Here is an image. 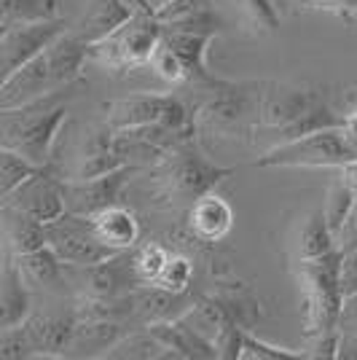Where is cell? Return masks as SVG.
<instances>
[{
  "label": "cell",
  "instance_id": "cell-4",
  "mask_svg": "<svg viewBox=\"0 0 357 360\" xmlns=\"http://www.w3.org/2000/svg\"><path fill=\"white\" fill-rule=\"evenodd\" d=\"M234 172L237 167H218L209 162L194 137L153 167L156 196L162 199L164 207H191L199 196L209 194L221 180Z\"/></svg>",
  "mask_w": 357,
  "mask_h": 360
},
{
  "label": "cell",
  "instance_id": "cell-27",
  "mask_svg": "<svg viewBox=\"0 0 357 360\" xmlns=\"http://www.w3.org/2000/svg\"><path fill=\"white\" fill-rule=\"evenodd\" d=\"M41 167L32 165L22 153L8 148H0V196H8L14 188H19L27 178H32Z\"/></svg>",
  "mask_w": 357,
  "mask_h": 360
},
{
  "label": "cell",
  "instance_id": "cell-29",
  "mask_svg": "<svg viewBox=\"0 0 357 360\" xmlns=\"http://www.w3.org/2000/svg\"><path fill=\"white\" fill-rule=\"evenodd\" d=\"M153 285L167 288L172 293H188L191 285H194V261L186 253H175L172 250V255L167 258L162 274H159V280Z\"/></svg>",
  "mask_w": 357,
  "mask_h": 360
},
{
  "label": "cell",
  "instance_id": "cell-22",
  "mask_svg": "<svg viewBox=\"0 0 357 360\" xmlns=\"http://www.w3.org/2000/svg\"><path fill=\"white\" fill-rule=\"evenodd\" d=\"M16 264H19L22 274H25L30 283H35V285L54 288L65 280V264H62V258L54 253L48 245L32 250V253L16 255Z\"/></svg>",
  "mask_w": 357,
  "mask_h": 360
},
{
  "label": "cell",
  "instance_id": "cell-19",
  "mask_svg": "<svg viewBox=\"0 0 357 360\" xmlns=\"http://www.w3.org/2000/svg\"><path fill=\"white\" fill-rule=\"evenodd\" d=\"M27 317H30V290L25 288V274L14 255L6 261L0 277V330L22 326Z\"/></svg>",
  "mask_w": 357,
  "mask_h": 360
},
{
  "label": "cell",
  "instance_id": "cell-17",
  "mask_svg": "<svg viewBox=\"0 0 357 360\" xmlns=\"http://www.w3.org/2000/svg\"><path fill=\"white\" fill-rule=\"evenodd\" d=\"M234 226V210L218 194L199 196L194 205L188 207V229L199 242H221Z\"/></svg>",
  "mask_w": 357,
  "mask_h": 360
},
{
  "label": "cell",
  "instance_id": "cell-34",
  "mask_svg": "<svg viewBox=\"0 0 357 360\" xmlns=\"http://www.w3.org/2000/svg\"><path fill=\"white\" fill-rule=\"evenodd\" d=\"M339 285L346 301L357 299V248L342 253V266H339Z\"/></svg>",
  "mask_w": 357,
  "mask_h": 360
},
{
  "label": "cell",
  "instance_id": "cell-30",
  "mask_svg": "<svg viewBox=\"0 0 357 360\" xmlns=\"http://www.w3.org/2000/svg\"><path fill=\"white\" fill-rule=\"evenodd\" d=\"M150 68H153V73L159 75V78H164L167 84H188V70H186V65H183V60L178 57V51L167 44V41L159 44L153 60H150Z\"/></svg>",
  "mask_w": 357,
  "mask_h": 360
},
{
  "label": "cell",
  "instance_id": "cell-18",
  "mask_svg": "<svg viewBox=\"0 0 357 360\" xmlns=\"http://www.w3.org/2000/svg\"><path fill=\"white\" fill-rule=\"evenodd\" d=\"M91 224H94L97 237L119 253L134 250L140 242V234H143V226L137 221V215L124 205H110L97 215H91Z\"/></svg>",
  "mask_w": 357,
  "mask_h": 360
},
{
  "label": "cell",
  "instance_id": "cell-1",
  "mask_svg": "<svg viewBox=\"0 0 357 360\" xmlns=\"http://www.w3.org/2000/svg\"><path fill=\"white\" fill-rule=\"evenodd\" d=\"M342 253L333 250L320 258L298 261V283H301V307H304V333L312 342V358H339L342 339L344 299L339 285Z\"/></svg>",
  "mask_w": 357,
  "mask_h": 360
},
{
  "label": "cell",
  "instance_id": "cell-14",
  "mask_svg": "<svg viewBox=\"0 0 357 360\" xmlns=\"http://www.w3.org/2000/svg\"><path fill=\"white\" fill-rule=\"evenodd\" d=\"M22 328L30 339L35 358H62L65 349L73 347L78 317H75V312H70L67 317L30 315L22 323Z\"/></svg>",
  "mask_w": 357,
  "mask_h": 360
},
{
  "label": "cell",
  "instance_id": "cell-28",
  "mask_svg": "<svg viewBox=\"0 0 357 360\" xmlns=\"http://www.w3.org/2000/svg\"><path fill=\"white\" fill-rule=\"evenodd\" d=\"M355 199H357V191L344 178H336L333 183H330L323 212H325V221L333 234H339V229H342L344 221H346V215H349V210H352Z\"/></svg>",
  "mask_w": 357,
  "mask_h": 360
},
{
  "label": "cell",
  "instance_id": "cell-9",
  "mask_svg": "<svg viewBox=\"0 0 357 360\" xmlns=\"http://www.w3.org/2000/svg\"><path fill=\"white\" fill-rule=\"evenodd\" d=\"M67 27V22L57 19H41V22H16L0 30V70L3 78L16 73L22 65L41 57L48 46L54 44Z\"/></svg>",
  "mask_w": 357,
  "mask_h": 360
},
{
  "label": "cell",
  "instance_id": "cell-25",
  "mask_svg": "<svg viewBox=\"0 0 357 360\" xmlns=\"http://www.w3.org/2000/svg\"><path fill=\"white\" fill-rule=\"evenodd\" d=\"M0 11H3V27L16 25V22L57 19L60 16V0H0Z\"/></svg>",
  "mask_w": 357,
  "mask_h": 360
},
{
  "label": "cell",
  "instance_id": "cell-23",
  "mask_svg": "<svg viewBox=\"0 0 357 360\" xmlns=\"http://www.w3.org/2000/svg\"><path fill=\"white\" fill-rule=\"evenodd\" d=\"M336 250V234L330 231L325 221V212L314 210L306 215V221L298 231V261L320 258Z\"/></svg>",
  "mask_w": 357,
  "mask_h": 360
},
{
  "label": "cell",
  "instance_id": "cell-32",
  "mask_svg": "<svg viewBox=\"0 0 357 360\" xmlns=\"http://www.w3.org/2000/svg\"><path fill=\"white\" fill-rule=\"evenodd\" d=\"M280 360V358H304L301 352H293V349H287V347H274V345H266L264 339H258L253 336L250 330H245V347H242V360Z\"/></svg>",
  "mask_w": 357,
  "mask_h": 360
},
{
  "label": "cell",
  "instance_id": "cell-5",
  "mask_svg": "<svg viewBox=\"0 0 357 360\" xmlns=\"http://www.w3.org/2000/svg\"><path fill=\"white\" fill-rule=\"evenodd\" d=\"M134 14L108 38L89 46V60L110 73H126L150 65L159 44L164 41V25L156 16V6L132 0Z\"/></svg>",
  "mask_w": 357,
  "mask_h": 360
},
{
  "label": "cell",
  "instance_id": "cell-8",
  "mask_svg": "<svg viewBox=\"0 0 357 360\" xmlns=\"http://www.w3.org/2000/svg\"><path fill=\"white\" fill-rule=\"evenodd\" d=\"M46 245L60 255L65 266H91L119 255V250L108 248L97 237L91 218L75 212H65L57 221L46 224Z\"/></svg>",
  "mask_w": 357,
  "mask_h": 360
},
{
  "label": "cell",
  "instance_id": "cell-26",
  "mask_svg": "<svg viewBox=\"0 0 357 360\" xmlns=\"http://www.w3.org/2000/svg\"><path fill=\"white\" fill-rule=\"evenodd\" d=\"M169 255H172V250L164 248L162 242H145V245H140L134 250L132 266L137 280H140V285H153L159 280V274H162L164 264H167Z\"/></svg>",
  "mask_w": 357,
  "mask_h": 360
},
{
  "label": "cell",
  "instance_id": "cell-38",
  "mask_svg": "<svg viewBox=\"0 0 357 360\" xmlns=\"http://www.w3.org/2000/svg\"><path fill=\"white\" fill-rule=\"evenodd\" d=\"M336 175L346 180V183H349V186L357 191V159H355V162H349V165L339 167V169H336Z\"/></svg>",
  "mask_w": 357,
  "mask_h": 360
},
{
  "label": "cell",
  "instance_id": "cell-36",
  "mask_svg": "<svg viewBox=\"0 0 357 360\" xmlns=\"http://www.w3.org/2000/svg\"><path fill=\"white\" fill-rule=\"evenodd\" d=\"M309 6H317V8H325L330 14L342 16L344 22H357V0H306Z\"/></svg>",
  "mask_w": 357,
  "mask_h": 360
},
{
  "label": "cell",
  "instance_id": "cell-35",
  "mask_svg": "<svg viewBox=\"0 0 357 360\" xmlns=\"http://www.w3.org/2000/svg\"><path fill=\"white\" fill-rule=\"evenodd\" d=\"M355 248H357V199L355 205H352V210H349V215H346L344 226L339 229V234H336V250L339 253L355 250Z\"/></svg>",
  "mask_w": 357,
  "mask_h": 360
},
{
  "label": "cell",
  "instance_id": "cell-12",
  "mask_svg": "<svg viewBox=\"0 0 357 360\" xmlns=\"http://www.w3.org/2000/svg\"><path fill=\"white\" fill-rule=\"evenodd\" d=\"M323 100H327L325 91L312 89V86H293V84H271L268 81L266 94H264V108H261V127L283 132Z\"/></svg>",
  "mask_w": 357,
  "mask_h": 360
},
{
  "label": "cell",
  "instance_id": "cell-20",
  "mask_svg": "<svg viewBox=\"0 0 357 360\" xmlns=\"http://www.w3.org/2000/svg\"><path fill=\"white\" fill-rule=\"evenodd\" d=\"M164 41L178 51L186 70L188 84H205L212 78L207 68V49L215 41V32H196V30H164Z\"/></svg>",
  "mask_w": 357,
  "mask_h": 360
},
{
  "label": "cell",
  "instance_id": "cell-24",
  "mask_svg": "<svg viewBox=\"0 0 357 360\" xmlns=\"http://www.w3.org/2000/svg\"><path fill=\"white\" fill-rule=\"evenodd\" d=\"M103 358H140V360H159V358H172L169 349L150 333L148 328H143L140 333H129L119 339L116 345L105 352Z\"/></svg>",
  "mask_w": 357,
  "mask_h": 360
},
{
  "label": "cell",
  "instance_id": "cell-7",
  "mask_svg": "<svg viewBox=\"0 0 357 360\" xmlns=\"http://www.w3.org/2000/svg\"><path fill=\"white\" fill-rule=\"evenodd\" d=\"M355 150L349 148L342 127L320 129L312 135L296 137L277 143L255 159V167H323V169H339V167L355 162Z\"/></svg>",
  "mask_w": 357,
  "mask_h": 360
},
{
  "label": "cell",
  "instance_id": "cell-3",
  "mask_svg": "<svg viewBox=\"0 0 357 360\" xmlns=\"http://www.w3.org/2000/svg\"><path fill=\"white\" fill-rule=\"evenodd\" d=\"M268 81H223L209 78L194 84V116L199 129H212L218 135H247L261 124V108Z\"/></svg>",
  "mask_w": 357,
  "mask_h": 360
},
{
  "label": "cell",
  "instance_id": "cell-6",
  "mask_svg": "<svg viewBox=\"0 0 357 360\" xmlns=\"http://www.w3.org/2000/svg\"><path fill=\"white\" fill-rule=\"evenodd\" d=\"M103 110H105V124L113 127V129L164 124L169 129L188 132V135L199 132L194 108H188L180 97H172V94L140 91V94H129V97H119V100L105 103Z\"/></svg>",
  "mask_w": 357,
  "mask_h": 360
},
{
  "label": "cell",
  "instance_id": "cell-39",
  "mask_svg": "<svg viewBox=\"0 0 357 360\" xmlns=\"http://www.w3.org/2000/svg\"><path fill=\"white\" fill-rule=\"evenodd\" d=\"M355 110H357V105H355Z\"/></svg>",
  "mask_w": 357,
  "mask_h": 360
},
{
  "label": "cell",
  "instance_id": "cell-21",
  "mask_svg": "<svg viewBox=\"0 0 357 360\" xmlns=\"http://www.w3.org/2000/svg\"><path fill=\"white\" fill-rule=\"evenodd\" d=\"M3 226H6V240L14 255L32 253L46 245V224H41L27 212L3 205Z\"/></svg>",
  "mask_w": 357,
  "mask_h": 360
},
{
  "label": "cell",
  "instance_id": "cell-33",
  "mask_svg": "<svg viewBox=\"0 0 357 360\" xmlns=\"http://www.w3.org/2000/svg\"><path fill=\"white\" fill-rule=\"evenodd\" d=\"M245 330L237 323H226L223 330L215 336V349L221 360H242V347H245Z\"/></svg>",
  "mask_w": 357,
  "mask_h": 360
},
{
  "label": "cell",
  "instance_id": "cell-2",
  "mask_svg": "<svg viewBox=\"0 0 357 360\" xmlns=\"http://www.w3.org/2000/svg\"><path fill=\"white\" fill-rule=\"evenodd\" d=\"M70 97V91L60 89L27 105L0 108V148L16 150L38 167L51 165Z\"/></svg>",
  "mask_w": 357,
  "mask_h": 360
},
{
  "label": "cell",
  "instance_id": "cell-31",
  "mask_svg": "<svg viewBox=\"0 0 357 360\" xmlns=\"http://www.w3.org/2000/svg\"><path fill=\"white\" fill-rule=\"evenodd\" d=\"M239 8L247 14V19L253 22L255 27L264 30H277L280 27V8L277 0H234Z\"/></svg>",
  "mask_w": 357,
  "mask_h": 360
},
{
  "label": "cell",
  "instance_id": "cell-13",
  "mask_svg": "<svg viewBox=\"0 0 357 360\" xmlns=\"http://www.w3.org/2000/svg\"><path fill=\"white\" fill-rule=\"evenodd\" d=\"M51 91H60V86L51 75L46 54H41L27 65H22L16 73L0 81V108L27 105V103H35V100H41Z\"/></svg>",
  "mask_w": 357,
  "mask_h": 360
},
{
  "label": "cell",
  "instance_id": "cell-16",
  "mask_svg": "<svg viewBox=\"0 0 357 360\" xmlns=\"http://www.w3.org/2000/svg\"><path fill=\"white\" fill-rule=\"evenodd\" d=\"M134 315L143 326L164 323V320H180L196 304V296L188 293H172L159 285H140L132 290Z\"/></svg>",
  "mask_w": 357,
  "mask_h": 360
},
{
  "label": "cell",
  "instance_id": "cell-11",
  "mask_svg": "<svg viewBox=\"0 0 357 360\" xmlns=\"http://www.w3.org/2000/svg\"><path fill=\"white\" fill-rule=\"evenodd\" d=\"M143 167L124 165L113 172H105L89 180H65V202H67V212L75 215H97L100 210L119 205L124 188L129 186L134 172H140Z\"/></svg>",
  "mask_w": 357,
  "mask_h": 360
},
{
  "label": "cell",
  "instance_id": "cell-37",
  "mask_svg": "<svg viewBox=\"0 0 357 360\" xmlns=\"http://www.w3.org/2000/svg\"><path fill=\"white\" fill-rule=\"evenodd\" d=\"M342 129H344V137H346V143H349V148L355 150V156H357V110L346 113V119H344Z\"/></svg>",
  "mask_w": 357,
  "mask_h": 360
},
{
  "label": "cell",
  "instance_id": "cell-15",
  "mask_svg": "<svg viewBox=\"0 0 357 360\" xmlns=\"http://www.w3.org/2000/svg\"><path fill=\"white\" fill-rule=\"evenodd\" d=\"M132 14H134L132 0L129 3L126 0H89L86 8H84V14L70 25V30L81 41H86L91 46L97 44V41H103V38H108L110 32L119 30Z\"/></svg>",
  "mask_w": 357,
  "mask_h": 360
},
{
  "label": "cell",
  "instance_id": "cell-10",
  "mask_svg": "<svg viewBox=\"0 0 357 360\" xmlns=\"http://www.w3.org/2000/svg\"><path fill=\"white\" fill-rule=\"evenodd\" d=\"M3 205L27 212L32 218H38L41 224H51V221H57L60 215L67 212L65 178H60L57 167L51 162V165L41 167L32 178L25 180L8 196H3Z\"/></svg>",
  "mask_w": 357,
  "mask_h": 360
}]
</instances>
